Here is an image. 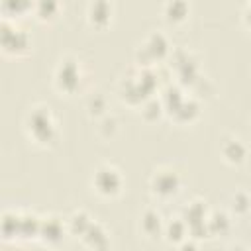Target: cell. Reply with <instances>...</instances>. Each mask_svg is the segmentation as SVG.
I'll return each instance as SVG.
<instances>
[{"label": "cell", "instance_id": "obj_1", "mask_svg": "<svg viewBox=\"0 0 251 251\" xmlns=\"http://www.w3.org/2000/svg\"><path fill=\"white\" fill-rule=\"evenodd\" d=\"M24 126H25L27 135L41 145H47L57 137V124H55L49 108H45V106L31 108L25 116Z\"/></svg>", "mask_w": 251, "mask_h": 251}, {"label": "cell", "instance_id": "obj_2", "mask_svg": "<svg viewBox=\"0 0 251 251\" xmlns=\"http://www.w3.org/2000/svg\"><path fill=\"white\" fill-rule=\"evenodd\" d=\"M80 82H82V69H80L78 61L73 57L61 59L55 69V86L61 92L73 94L80 88Z\"/></svg>", "mask_w": 251, "mask_h": 251}, {"label": "cell", "instance_id": "obj_3", "mask_svg": "<svg viewBox=\"0 0 251 251\" xmlns=\"http://www.w3.org/2000/svg\"><path fill=\"white\" fill-rule=\"evenodd\" d=\"M124 184L122 173L114 167V165H100L96 167L94 175H92V186L98 194L102 196H116L120 194Z\"/></svg>", "mask_w": 251, "mask_h": 251}, {"label": "cell", "instance_id": "obj_4", "mask_svg": "<svg viewBox=\"0 0 251 251\" xmlns=\"http://www.w3.org/2000/svg\"><path fill=\"white\" fill-rule=\"evenodd\" d=\"M2 51L8 55H22L29 47V35L10 20H2V31H0Z\"/></svg>", "mask_w": 251, "mask_h": 251}, {"label": "cell", "instance_id": "obj_5", "mask_svg": "<svg viewBox=\"0 0 251 251\" xmlns=\"http://www.w3.org/2000/svg\"><path fill=\"white\" fill-rule=\"evenodd\" d=\"M151 192L159 198H171L180 190V176L169 167H161L151 175Z\"/></svg>", "mask_w": 251, "mask_h": 251}, {"label": "cell", "instance_id": "obj_6", "mask_svg": "<svg viewBox=\"0 0 251 251\" xmlns=\"http://www.w3.org/2000/svg\"><path fill=\"white\" fill-rule=\"evenodd\" d=\"M167 51H169V43L163 33H151L139 47V53L145 55V61H143L145 65H151L153 61L163 59L167 55Z\"/></svg>", "mask_w": 251, "mask_h": 251}, {"label": "cell", "instance_id": "obj_7", "mask_svg": "<svg viewBox=\"0 0 251 251\" xmlns=\"http://www.w3.org/2000/svg\"><path fill=\"white\" fill-rule=\"evenodd\" d=\"M88 22L96 27H104L112 20V2L110 0H90L86 8Z\"/></svg>", "mask_w": 251, "mask_h": 251}, {"label": "cell", "instance_id": "obj_8", "mask_svg": "<svg viewBox=\"0 0 251 251\" xmlns=\"http://www.w3.org/2000/svg\"><path fill=\"white\" fill-rule=\"evenodd\" d=\"M63 233H65L63 220H59V218H55V216L41 218V226H39V237H41L45 243H57V241H61Z\"/></svg>", "mask_w": 251, "mask_h": 251}, {"label": "cell", "instance_id": "obj_9", "mask_svg": "<svg viewBox=\"0 0 251 251\" xmlns=\"http://www.w3.org/2000/svg\"><path fill=\"white\" fill-rule=\"evenodd\" d=\"M222 157H224V161H227V163H231V165H239V163H243L245 161V157H247V147L241 143V139H237V137H227L224 143H222Z\"/></svg>", "mask_w": 251, "mask_h": 251}, {"label": "cell", "instance_id": "obj_10", "mask_svg": "<svg viewBox=\"0 0 251 251\" xmlns=\"http://www.w3.org/2000/svg\"><path fill=\"white\" fill-rule=\"evenodd\" d=\"M190 4L188 0H165L163 4V16L171 24H182L188 18Z\"/></svg>", "mask_w": 251, "mask_h": 251}, {"label": "cell", "instance_id": "obj_11", "mask_svg": "<svg viewBox=\"0 0 251 251\" xmlns=\"http://www.w3.org/2000/svg\"><path fill=\"white\" fill-rule=\"evenodd\" d=\"M139 226H141L143 233L149 235V237H155L157 233L165 231L163 218H161V214L155 212V210H145L143 216H141V224H139Z\"/></svg>", "mask_w": 251, "mask_h": 251}, {"label": "cell", "instance_id": "obj_12", "mask_svg": "<svg viewBox=\"0 0 251 251\" xmlns=\"http://www.w3.org/2000/svg\"><path fill=\"white\" fill-rule=\"evenodd\" d=\"M33 2H35V0H0V4H2V14H4L6 20L24 16V14H27V12L33 10Z\"/></svg>", "mask_w": 251, "mask_h": 251}, {"label": "cell", "instance_id": "obj_13", "mask_svg": "<svg viewBox=\"0 0 251 251\" xmlns=\"http://www.w3.org/2000/svg\"><path fill=\"white\" fill-rule=\"evenodd\" d=\"M20 224H22V214H16L10 210L2 214V235L6 241L12 237H20Z\"/></svg>", "mask_w": 251, "mask_h": 251}, {"label": "cell", "instance_id": "obj_14", "mask_svg": "<svg viewBox=\"0 0 251 251\" xmlns=\"http://www.w3.org/2000/svg\"><path fill=\"white\" fill-rule=\"evenodd\" d=\"M61 2L59 0H35L33 2V14L41 22H49L59 14Z\"/></svg>", "mask_w": 251, "mask_h": 251}, {"label": "cell", "instance_id": "obj_15", "mask_svg": "<svg viewBox=\"0 0 251 251\" xmlns=\"http://www.w3.org/2000/svg\"><path fill=\"white\" fill-rule=\"evenodd\" d=\"M165 235L171 243H180L188 235V226L182 218H175V222L165 224Z\"/></svg>", "mask_w": 251, "mask_h": 251}, {"label": "cell", "instance_id": "obj_16", "mask_svg": "<svg viewBox=\"0 0 251 251\" xmlns=\"http://www.w3.org/2000/svg\"><path fill=\"white\" fill-rule=\"evenodd\" d=\"M92 224V220H90V216L86 214V212H82V210H78V212H75L71 218H69V222H67V227H69V231L73 233V235H84V231L88 229V226Z\"/></svg>", "mask_w": 251, "mask_h": 251}, {"label": "cell", "instance_id": "obj_17", "mask_svg": "<svg viewBox=\"0 0 251 251\" xmlns=\"http://www.w3.org/2000/svg\"><path fill=\"white\" fill-rule=\"evenodd\" d=\"M175 118L178 122H186V120H192L196 114H198V104L192 100V98H182L180 104L173 110Z\"/></svg>", "mask_w": 251, "mask_h": 251}, {"label": "cell", "instance_id": "obj_18", "mask_svg": "<svg viewBox=\"0 0 251 251\" xmlns=\"http://www.w3.org/2000/svg\"><path fill=\"white\" fill-rule=\"evenodd\" d=\"M206 227H208L210 233H224L229 227V220L224 212H212L206 218Z\"/></svg>", "mask_w": 251, "mask_h": 251}, {"label": "cell", "instance_id": "obj_19", "mask_svg": "<svg viewBox=\"0 0 251 251\" xmlns=\"http://www.w3.org/2000/svg\"><path fill=\"white\" fill-rule=\"evenodd\" d=\"M231 208L237 212V214H245L249 208H251V200L245 192H235L231 196Z\"/></svg>", "mask_w": 251, "mask_h": 251}, {"label": "cell", "instance_id": "obj_20", "mask_svg": "<svg viewBox=\"0 0 251 251\" xmlns=\"http://www.w3.org/2000/svg\"><path fill=\"white\" fill-rule=\"evenodd\" d=\"M243 24L247 25V27H251V2L245 6V10H243Z\"/></svg>", "mask_w": 251, "mask_h": 251}]
</instances>
